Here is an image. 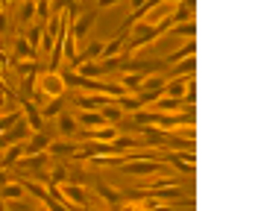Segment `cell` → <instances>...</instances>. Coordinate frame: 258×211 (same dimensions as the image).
Returning <instances> with one entry per match:
<instances>
[{
	"label": "cell",
	"mask_w": 258,
	"mask_h": 211,
	"mask_svg": "<svg viewBox=\"0 0 258 211\" xmlns=\"http://www.w3.org/2000/svg\"><path fill=\"white\" fill-rule=\"evenodd\" d=\"M82 9H80V15L71 21V38H74V44H82L85 38H88V33H91V27H94V21H97V6H94V0H82L80 3Z\"/></svg>",
	"instance_id": "6da1fadb"
},
{
	"label": "cell",
	"mask_w": 258,
	"mask_h": 211,
	"mask_svg": "<svg viewBox=\"0 0 258 211\" xmlns=\"http://www.w3.org/2000/svg\"><path fill=\"white\" fill-rule=\"evenodd\" d=\"M59 191V196H62V202L68 205V208H88L91 205V196H88V191H85V185H74V182H64V185H59L56 188Z\"/></svg>",
	"instance_id": "7a4b0ae2"
},
{
	"label": "cell",
	"mask_w": 258,
	"mask_h": 211,
	"mask_svg": "<svg viewBox=\"0 0 258 211\" xmlns=\"http://www.w3.org/2000/svg\"><path fill=\"white\" fill-rule=\"evenodd\" d=\"M35 91L41 94L44 100L50 97H62L64 94V82L59 74H53V71H44V74H38V82H35Z\"/></svg>",
	"instance_id": "3957f363"
},
{
	"label": "cell",
	"mask_w": 258,
	"mask_h": 211,
	"mask_svg": "<svg viewBox=\"0 0 258 211\" xmlns=\"http://www.w3.org/2000/svg\"><path fill=\"white\" fill-rule=\"evenodd\" d=\"M120 170L129 173V176H156V173H164V170H167V164L153 162V159H135V162L120 164Z\"/></svg>",
	"instance_id": "277c9868"
},
{
	"label": "cell",
	"mask_w": 258,
	"mask_h": 211,
	"mask_svg": "<svg viewBox=\"0 0 258 211\" xmlns=\"http://www.w3.org/2000/svg\"><path fill=\"white\" fill-rule=\"evenodd\" d=\"M18 106H21L24 123L30 126V132H44L47 120L41 117V109H38V103H35V100H18Z\"/></svg>",
	"instance_id": "5b68a950"
},
{
	"label": "cell",
	"mask_w": 258,
	"mask_h": 211,
	"mask_svg": "<svg viewBox=\"0 0 258 211\" xmlns=\"http://www.w3.org/2000/svg\"><path fill=\"white\" fill-rule=\"evenodd\" d=\"M161 162L164 164H173L179 170V176H194V167H197V159L194 153H161Z\"/></svg>",
	"instance_id": "8992f818"
},
{
	"label": "cell",
	"mask_w": 258,
	"mask_h": 211,
	"mask_svg": "<svg viewBox=\"0 0 258 211\" xmlns=\"http://www.w3.org/2000/svg\"><path fill=\"white\" fill-rule=\"evenodd\" d=\"M91 188H94V194L100 196L106 205H112V208L117 205V202H123V199H126L123 191H117V188H112V185H106L103 179H91Z\"/></svg>",
	"instance_id": "52a82bcc"
},
{
	"label": "cell",
	"mask_w": 258,
	"mask_h": 211,
	"mask_svg": "<svg viewBox=\"0 0 258 211\" xmlns=\"http://www.w3.org/2000/svg\"><path fill=\"white\" fill-rule=\"evenodd\" d=\"M77 153H80V144L77 141H71V138H62V141H50L47 147V156L50 159H77Z\"/></svg>",
	"instance_id": "ba28073f"
},
{
	"label": "cell",
	"mask_w": 258,
	"mask_h": 211,
	"mask_svg": "<svg viewBox=\"0 0 258 211\" xmlns=\"http://www.w3.org/2000/svg\"><path fill=\"white\" fill-rule=\"evenodd\" d=\"M30 135H32L30 126H27V123H24V117H21V120H18L12 129L0 132V150H3V147H12V144H24Z\"/></svg>",
	"instance_id": "9c48e42d"
},
{
	"label": "cell",
	"mask_w": 258,
	"mask_h": 211,
	"mask_svg": "<svg viewBox=\"0 0 258 211\" xmlns=\"http://www.w3.org/2000/svg\"><path fill=\"white\" fill-rule=\"evenodd\" d=\"M50 141H53V135H50V129L44 126V132H32L30 138L24 141V156H32V153H47Z\"/></svg>",
	"instance_id": "30bf717a"
},
{
	"label": "cell",
	"mask_w": 258,
	"mask_h": 211,
	"mask_svg": "<svg viewBox=\"0 0 258 211\" xmlns=\"http://www.w3.org/2000/svg\"><path fill=\"white\" fill-rule=\"evenodd\" d=\"M173 185H182V176H173V173H156L153 179H144L141 185V194H150V191H159V188H173Z\"/></svg>",
	"instance_id": "8fae6325"
},
{
	"label": "cell",
	"mask_w": 258,
	"mask_h": 211,
	"mask_svg": "<svg viewBox=\"0 0 258 211\" xmlns=\"http://www.w3.org/2000/svg\"><path fill=\"white\" fill-rule=\"evenodd\" d=\"M35 56H38V53H35V50H32L30 44H27V38H24V35H15V50L9 53L6 65L12 67L15 62H24V59H35Z\"/></svg>",
	"instance_id": "7c38bea8"
},
{
	"label": "cell",
	"mask_w": 258,
	"mask_h": 211,
	"mask_svg": "<svg viewBox=\"0 0 258 211\" xmlns=\"http://www.w3.org/2000/svg\"><path fill=\"white\" fill-rule=\"evenodd\" d=\"M109 100L112 97H106V94H85V91H82L80 97H77V106L85 109V112H100L103 106H109Z\"/></svg>",
	"instance_id": "4fadbf2b"
},
{
	"label": "cell",
	"mask_w": 258,
	"mask_h": 211,
	"mask_svg": "<svg viewBox=\"0 0 258 211\" xmlns=\"http://www.w3.org/2000/svg\"><path fill=\"white\" fill-rule=\"evenodd\" d=\"M74 120H77V126H85V129H97V126H112V123H106V117L100 112H77L74 114Z\"/></svg>",
	"instance_id": "5bb4252c"
},
{
	"label": "cell",
	"mask_w": 258,
	"mask_h": 211,
	"mask_svg": "<svg viewBox=\"0 0 258 211\" xmlns=\"http://www.w3.org/2000/svg\"><path fill=\"white\" fill-rule=\"evenodd\" d=\"M15 21H18V30H27V27H30L32 21H35V0H21V3H18Z\"/></svg>",
	"instance_id": "9a60e30c"
},
{
	"label": "cell",
	"mask_w": 258,
	"mask_h": 211,
	"mask_svg": "<svg viewBox=\"0 0 258 211\" xmlns=\"http://www.w3.org/2000/svg\"><path fill=\"white\" fill-rule=\"evenodd\" d=\"M27 191H24V185L18 182V179H9V182H3L0 185V199L3 202H12V199H24Z\"/></svg>",
	"instance_id": "2e32d148"
},
{
	"label": "cell",
	"mask_w": 258,
	"mask_h": 211,
	"mask_svg": "<svg viewBox=\"0 0 258 211\" xmlns=\"http://www.w3.org/2000/svg\"><path fill=\"white\" fill-rule=\"evenodd\" d=\"M21 35L27 38V44H30L35 53H41V35H44V24H38V21H32L27 30H21Z\"/></svg>",
	"instance_id": "e0dca14e"
},
{
	"label": "cell",
	"mask_w": 258,
	"mask_h": 211,
	"mask_svg": "<svg viewBox=\"0 0 258 211\" xmlns=\"http://www.w3.org/2000/svg\"><path fill=\"white\" fill-rule=\"evenodd\" d=\"M56 129H59L62 138H74V135L80 132V126H77V120H74V114L71 112H62L59 117H56Z\"/></svg>",
	"instance_id": "ac0fdd59"
},
{
	"label": "cell",
	"mask_w": 258,
	"mask_h": 211,
	"mask_svg": "<svg viewBox=\"0 0 258 211\" xmlns=\"http://www.w3.org/2000/svg\"><path fill=\"white\" fill-rule=\"evenodd\" d=\"M194 71H197V59L188 56V59H182L176 65H170V74H164V80H173V77H194Z\"/></svg>",
	"instance_id": "d6986e66"
},
{
	"label": "cell",
	"mask_w": 258,
	"mask_h": 211,
	"mask_svg": "<svg viewBox=\"0 0 258 211\" xmlns=\"http://www.w3.org/2000/svg\"><path fill=\"white\" fill-rule=\"evenodd\" d=\"M21 156H24V147H21V144L3 147V153H0V170H6V167H15Z\"/></svg>",
	"instance_id": "ffe728a7"
},
{
	"label": "cell",
	"mask_w": 258,
	"mask_h": 211,
	"mask_svg": "<svg viewBox=\"0 0 258 211\" xmlns=\"http://www.w3.org/2000/svg\"><path fill=\"white\" fill-rule=\"evenodd\" d=\"M194 53H197V41H185V44H182V47L179 50H173V53H170V56H167V59H161V62H164V65L170 67V65H176V62H182V59H188V56H194Z\"/></svg>",
	"instance_id": "44dd1931"
},
{
	"label": "cell",
	"mask_w": 258,
	"mask_h": 211,
	"mask_svg": "<svg viewBox=\"0 0 258 211\" xmlns=\"http://www.w3.org/2000/svg\"><path fill=\"white\" fill-rule=\"evenodd\" d=\"M38 109H41V117H44V120H56V117L64 112V109H62V97L44 100V106H38Z\"/></svg>",
	"instance_id": "7402d4cb"
},
{
	"label": "cell",
	"mask_w": 258,
	"mask_h": 211,
	"mask_svg": "<svg viewBox=\"0 0 258 211\" xmlns=\"http://www.w3.org/2000/svg\"><path fill=\"white\" fill-rule=\"evenodd\" d=\"M141 80H144V74H132V71H126V74H120V85H123V91H135L138 94V88H141Z\"/></svg>",
	"instance_id": "603a6c76"
},
{
	"label": "cell",
	"mask_w": 258,
	"mask_h": 211,
	"mask_svg": "<svg viewBox=\"0 0 258 211\" xmlns=\"http://www.w3.org/2000/svg\"><path fill=\"white\" fill-rule=\"evenodd\" d=\"M100 114H103V117H106V123H112V126L123 120V112H120V106H117L114 100H109V106H103V109H100Z\"/></svg>",
	"instance_id": "cb8c5ba5"
},
{
	"label": "cell",
	"mask_w": 258,
	"mask_h": 211,
	"mask_svg": "<svg viewBox=\"0 0 258 211\" xmlns=\"http://www.w3.org/2000/svg\"><path fill=\"white\" fill-rule=\"evenodd\" d=\"M170 33L176 35V38H185V41H191L194 35H197V24H194V21H185V24H173V27H170Z\"/></svg>",
	"instance_id": "d4e9b609"
},
{
	"label": "cell",
	"mask_w": 258,
	"mask_h": 211,
	"mask_svg": "<svg viewBox=\"0 0 258 211\" xmlns=\"http://www.w3.org/2000/svg\"><path fill=\"white\" fill-rule=\"evenodd\" d=\"M164 74H150V77H144V80H141V88H138V91H161V88H164Z\"/></svg>",
	"instance_id": "484cf974"
},
{
	"label": "cell",
	"mask_w": 258,
	"mask_h": 211,
	"mask_svg": "<svg viewBox=\"0 0 258 211\" xmlns=\"http://www.w3.org/2000/svg\"><path fill=\"white\" fill-rule=\"evenodd\" d=\"M24 114H21V109H15V112H6V114H0V132H6V129H12L18 120H21Z\"/></svg>",
	"instance_id": "4316f807"
},
{
	"label": "cell",
	"mask_w": 258,
	"mask_h": 211,
	"mask_svg": "<svg viewBox=\"0 0 258 211\" xmlns=\"http://www.w3.org/2000/svg\"><path fill=\"white\" fill-rule=\"evenodd\" d=\"M35 21L38 24L50 21V0H35Z\"/></svg>",
	"instance_id": "83f0119b"
},
{
	"label": "cell",
	"mask_w": 258,
	"mask_h": 211,
	"mask_svg": "<svg viewBox=\"0 0 258 211\" xmlns=\"http://www.w3.org/2000/svg\"><path fill=\"white\" fill-rule=\"evenodd\" d=\"M117 3H123V0H94V6L100 9V12H106V9H112V6H117Z\"/></svg>",
	"instance_id": "f1b7e54d"
},
{
	"label": "cell",
	"mask_w": 258,
	"mask_h": 211,
	"mask_svg": "<svg viewBox=\"0 0 258 211\" xmlns=\"http://www.w3.org/2000/svg\"><path fill=\"white\" fill-rule=\"evenodd\" d=\"M9 27H12V21H9V15H6V12H0V38H3V35L9 33Z\"/></svg>",
	"instance_id": "f546056e"
},
{
	"label": "cell",
	"mask_w": 258,
	"mask_h": 211,
	"mask_svg": "<svg viewBox=\"0 0 258 211\" xmlns=\"http://www.w3.org/2000/svg\"><path fill=\"white\" fill-rule=\"evenodd\" d=\"M6 205H9V208H12V211H32V205H30V202L24 205L21 199H12V202H6Z\"/></svg>",
	"instance_id": "4dcf8cb0"
},
{
	"label": "cell",
	"mask_w": 258,
	"mask_h": 211,
	"mask_svg": "<svg viewBox=\"0 0 258 211\" xmlns=\"http://www.w3.org/2000/svg\"><path fill=\"white\" fill-rule=\"evenodd\" d=\"M147 0H129V9H132V12H135V9H141V6H144Z\"/></svg>",
	"instance_id": "1f68e13d"
},
{
	"label": "cell",
	"mask_w": 258,
	"mask_h": 211,
	"mask_svg": "<svg viewBox=\"0 0 258 211\" xmlns=\"http://www.w3.org/2000/svg\"><path fill=\"white\" fill-rule=\"evenodd\" d=\"M0 59L6 62V47H3V38H0Z\"/></svg>",
	"instance_id": "d6a6232c"
},
{
	"label": "cell",
	"mask_w": 258,
	"mask_h": 211,
	"mask_svg": "<svg viewBox=\"0 0 258 211\" xmlns=\"http://www.w3.org/2000/svg\"><path fill=\"white\" fill-rule=\"evenodd\" d=\"M0 211H6V202H3V199H0Z\"/></svg>",
	"instance_id": "836d02e7"
},
{
	"label": "cell",
	"mask_w": 258,
	"mask_h": 211,
	"mask_svg": "<svg viewBox=\"0 0 258 211\" xmlns=\"http://www.w3.org/2000/svg\"><path fill=\"white\" fill-rule=\"evenodd\" d=\"M161 3H179V0H161Z\"/></svg>",
	"instance_id": "e575fe53"
},
{
	"label": "cell",
	"mask_w": 258,
	"mask_h": 211,
	"mask_svg": "<svg viewBox=\"0 0 258 211\" xmlns=\"http://www.w3.org/2000/svg\"><path fill=\"white\" fill-rule=\"evenodd\" d=\"M85 211H97V208H91V205H88V208H85Z\"/></svg>",
	"instance_id": "d590c367"
},
{
	"label": "cell",
	"mask_w": 258,
	"mask_h": 211,
	"mask_svg": "<svg viewBox=\"0 0 258 211\" xmlns=\"http://www.w3.org/2000/svg\"><path fill=\"white\" fill-rule=\"evenodd\" d=\"M41 211H44V208H41Z\"/></svg>",
	"instance_id": "8d00e7d4"
}]
</instances>
